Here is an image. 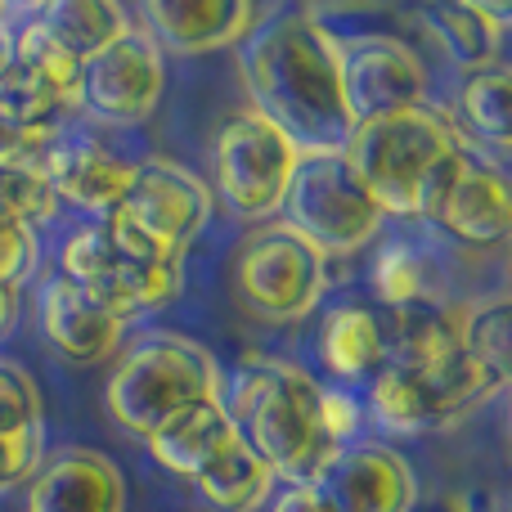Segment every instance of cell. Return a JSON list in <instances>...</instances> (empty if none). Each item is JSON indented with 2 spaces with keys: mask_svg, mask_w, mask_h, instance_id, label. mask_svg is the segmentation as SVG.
<instances>
[{
  "mask_svg": "<svg viewBox=\"0 0 512 512\" xmlns=\"http://www.w3.org/2000/svg\"><path fill=\"white\" fill-rule=\"evenodd\" d=\"M252 108L301 158L342 153L351 113L342 95V36L315 9H274L243 41Z\"/></svg>",
  "mask_w": 512,
  "mask_h": 512,
  "instance_id": "cell-1",
  "label": "cell"
},
{
  "mask_svg": "<svg viewBox=\"0 0 512 512\" xmlns=\"http://www.w3.org/2000/svg\"><path fill=\"white\" fill-rule=\"evenodd\" d=\"M319 391L324 382L292 360H248L230 382L225 409L234 432L270 463L283 486H310V477L337 450L319 423Z\"/></svg>",
  "mask_w": 512,
  "mask_h": 512,
  "instance_id": "cell-2",
  "label": "cell"
},
{
  "mask_svg": "<svg viewBox=\"0 0 512 512\" xmlns=\"http://www.w3.org/2000/svg\"><path fill=\"white\" fill-rule=\"evenodd\" d=\"M198 400H225V373L207 346L176 333H149L126 346L104 382L108 418L140 441L162 418Z\"/></svg>",
  "mask_w": 512,
  "mask_h": 512,
  "instance_id": "cell-3",
  "label": "cell"
},
{
  "mask_svg": "<svg viewBox=\"0 0 512 512\" xmlns=\"http://www.w3.org/2000/svg\"><path fill=\"white\" fill-rule=\"evenodd\" d=\"M459 144L463 140L454 135L450 117H441L432 104H423L396 117L351 126L342 158L355 171V180L369 189V198L378 203L382 216L418 221L427 180Z\"/></svg>",
  "mask_w": 512,
  "mask_h": 512,
  "instance_id": "cell-4",
  "label": "cell"
},
{
  "mask_svg": "<svg viewBox=\"0 0 512 512\" xmlns=\"http://www.w3.org/2000/svg\"><path fill=\"white\" fill-rule=\"evenodd\" d=\"M499 382L472 360L468 351L432 369H409V364H382L369 378V409L382 432L396 436H427L463 423L477 405L499 396Z\"/></svg>",
  "mask_w": 512,
  "mask_h": 512,
  "instance_id": "cell-5",
  "label": "cell"
},
{
  "mask_svg": "<svg viewBox=\"0 0 512 512\" xmlns=\"http://www.w3.org/2000/svg\"><path fill=\"white\" fill-rule=\"evenodd\" d=\"M283 221L292 234L310 243L319 256H355L369 248V239H378L382 221L378 203L369 198V189L355 180V171L346 167L342 153H315L301 158L292 171L288 198H283Z\"/></svg>",
  "mask_w": 512,
  "mask_h": 512,
  "instance_id": "cell-6",
  "label": "cell"
},
{
  "mask_svg": "<svg viewBox=\"0 0 512 512\" xmlns=\"http://www.w3.org/2000/svg\"><path fill=\"white\" fill-rule=\"evenodd\" d=\"M234 297L261 324H297L328 288V261L288 225H256L234 252Z\"/></svg>",
  "mask_w": 512,
  "mask_h": 512,
  "instance_id": "cell-7",
  "label": "cell"
},
{
  "mask_svg": "<svg viewBox=\"0 0 512 512\" xmlns=\"http://www.w3.org/2000/svg\"><path fill=\"white\" fill-rule=\"evenodd\" d=\"M104 221L131 243H140L144 252L185 261V252L194 248L198 234L212 221V194L180 162L144 158L131 167V185H126L117 212Z\"/></svg>",
  "mask_w": 512,
  "mask_h": 512,
  "instance_id": "cell-8",
  "label": "cell"
},
{
  "mask_svg": "<svg viewBox=\"0 0 512 512\" xmlns=\"http://www.w3.org/2000/svg\"><path fill=\"white\" fill-rule=\"evenodd\" d=\"M301 153L292 149L288 135H279L256 108H243L216 131L212 144V180L221 203L239 221L270 225V216L283 212L292 171Z\"/></svg>",
  "mask_w": 512,
  "mask_h": 512,
  "instance_id": "cell-9",
  "label": "cell"
},
{
  "mask_svg": "<svg viewBox=\"0 0 512 512\" xmlns=\"http://www.w3.org/2000/svg\"><path fill=\"white\" fill-rule=\"evenodd\" d=\"M59 265H63V279H72L99 310H108V315L122 319V324L171 306V301L180 297V283H185V265L126 261V256L108 243L99 221L68 234V243H63V252H59Z\"/></svg>",
  "mask_w": 512,
  "mask_h": 512,
  "instance_id": "cell-10",
  "label": "cell"
},
{
  "mask_svg": "<svg viewBox=\"0 0 512 512\" xmlns=\"http://www.w3.org/2000/svg\"><path fill=\"white\" fill-rule=\"evenodd\" d=\"M418 221H432L436 230H445L450 239L468 243V248L504 243L512 230V198L504 171L490 167L468 144H459L427 180Z\"/></svg>",
  "mask_w": 512,
  "mask_h": 512,
  "instance_id": "cell-11",
  "label": "cell"
},
{
  "mask_svg": "<svg viewBox=\"0 0 512 512\" xmlns=\"http://www.w3.org/2000/svg\"><path fill=\"white\" fill-rule=\"evenodd\" d=\"M167 59L158 41L131 23L113 45L81 63V108L108 126H140L162 104Z\"/></svg>",
  "mask_w": 512,
  "mask_h": 512,
  "instance_id": "cell-12",
  "label": "cell"
},
{
  "mask_svg": "<svg viewBox=\"0 0 512 512\" xmlns=\"http://www.w3.org/2000/svg\"><path fill=\"white\" fill-rule=\"evenodd\" d=\"M342 95L351 122H378L427 104V63L382 32L342 36Z\"/></svg>",
  "mask_w": 512,
  "mask_h": 512,
  "instance_id": "cell-13",
  "label": "cell"
},
{
  "mask_svg": "<svg viewBox=\"0 0 512 512\" xmlns=\"http://www.w3.org/2000/svg\"><path fill=\"white\" fill-rule=\"evenodd\" d=\"M306 490L324 512H414L418 504L414 468L378 441L337 445Z\"/></svg>",
  "mask_w": 512,
  "mask_h": 512,
  "instance_id": "cell-14",
  "label": "cell"
},
{
  "mask_svg": "<svg viewBox=\"0 0 512 512\" xmlns=\"http://www.w3.org/2000/svg\"><path fill=\"white\" fill-rule=\"evenodd\" d=\"M265 18L261 5L248 0H144L140 27L171 54H212L239 45Z\"/></svg>",
  "mask_w": 512,
  "mask_h": 512,
  "instance_id": "cell-15",
  "label": "cell"
},
{
  "mask_svg": "<svg viewBox=\"0 0 512 512\" xmlns=\"http://www.w3.org/2000/svg\"><path fill=\"white\" fill-rule=\"evenodd\" d=\"M23 512H126V481L108 454L68 445L32 472Z\"/></svg>",
  "mask_w": 512,
  "mask_h": 512,
  "instance_id": "cell-16",
  "label": "cell"
},
{
  "mask_svg": "<svg viewBox=\"0 0 512 512\" xmlns=\"http://www.w3.org/2000/svg\"><path fill=\"white\" fill-rule=\"evenodd\" d=\"M131 167L135 162L117 158L113 149H104L99 140H86V135H59L50 144V153L41 158V176L50 185V194L59 198V207H77V212L104 216L117 212L126 185H131Z\"/></svg>",
  "mask_w": 512,
  "mask_h": 512,
  "instance_id": "cell-17",
  "label": "cell"
},
{
  "mask_svg": "<svg viewBox=\"0 0 512 512\" xmlns=\"http://www.w3.org/2000/svg\"><path fill=\"white\" fill-rule=\"evenodd\" d=\"M126 324L99 310L72 279L54 274L41 288V337L72 364H99L117 351Z\"/></svg>",
  "mask_w": 512,
  "mask_h": 512,
  "instance_id": "cell-18",
  "label": "cell"
},
{
  "mask_svg": "<svg viewBox=\"0 0 512 512\" xmlns=\"http://www.w3.org/2000/svg\"><path fill=\"white\" fill-rule=\"evenodd\" d=\"M234 441H239V432H234V423H230L225 400H198V405H185L171 418H162V423L144 436L153 463L167 468L171 477H185V481L203 477V472L212 468Z\"/></svg>",
  "mask_w": 512,
  "mask_h": 512,
  "instance_id": "cell-19",
  "label": "cell"
},
{
  "mask_svg": "<svg viewBox=\"0 0 512 512\" xmlns=\"http://www.w3.org/2000/svg\"><path fill=\"white\" fill-rule=\"evenodd\" d=\"M378 319H382V342H387V364L432 369V364L463 355V306L423 301V306L387 310Z\"/></svg>",
  "mask_w": 512,
  "mask_h": 512,
  "instance_id": "cell-20",
  "label": "cell"
},
{
  "mask_svg": "<svg viewBox=\"0 0 512 512\" xmlns=\"http://www.w3.org/2000/svg\"><path fill=\"white\" fill-rule=\"evenodd\" d=\"M319 360L333 378H373L387 364V342H382L378 310L342 301L319 324Z\"/></svg>",
  "mask_w": 512,
  "mask_h": 512,
  "instance_id": "cell-21",
  "label": "cell"
},
{
  "mask_svg": "<svg viewBox=\"0 0 512 512\" xmlns=\"http://www.w3.org/2000/svg\"><path fill=\"white\" fill-rule=\"evenodd\" d=\"M369 283H373V297H378L387 310L445 301L441 256L432 248H423V243H405V239L382 243L378 256H373V265H369Z\"/></svg>",
  "mask_w": 512,
  "mask_h": 512,
  "instance_id": "cell-22",
  "label": "cell"
},
{
  "mask_svg": "<svg viewBox=\"0 0 512 512\" xmlns=\"http://www.w3.org/2000/svg\"><path fill=\"white\" fill-rule=\"evenodd\" d=\"M36 23L54 36L59 50L86 63L131 27V14L113 0H54V5H36Z\"/></svg>",
  "mask_w": 512,
  "mask_h": 512,
  "instance_id": "cell-23",
  "label": "cell"
},
{
  "mask_svg": "<svg viewBox=\"0 0 512 512\" xmlns=\"http://www.w3.org/2000/svg\"><path fill=\"white\" fill-rule=\"evenodd\" d=\"M274 472L248 441H234L203 477H194V490L212 512H256L274 495Z\"/></svg>",
  "mask_w": 512,
  "mask_h": 512,
  "instance_id": "cell-24",
  "label": "cell"
},
{
  "mask_svg": "<svg viewBox=\"0 0 512 512\" xmlns=\"http://www.w3.org/2000/svg\"><path fill=\"white\" fill-rule=\"evenodd\" d=\"M508 5H441L427 14V23L441 32L445 50L463 63L468 72L490 68L499 54V41H504V27H508Z\"/></svg>",
  "mask_w": 512,
  "mask_h": 512,
  "instance_id": "cell-25",
  "label": "cell"
},
{
  "mask_svg": "<svg viewBox=\"0 0 512 512\" xmlns=\"http://www.w3.org/2000/svg\"><path fill=\"white\" fill-rule=\"evenodd\" d=\"M459 113L477 140L504 149L512 140V72L504 63H490V68H477L463 77Z\"/></svg>",
  "mask_w": 512,
  "mask_h": 512,
  "instance_id": "cell-26",
  "label": "cell"
},
{
  "mask_svg": "<svg viewBox=\"0 0 512 512\" xmlns=\"http://www.w3.org/2000/svg\"><path fill=\"white\" fill-rule=\"evenodd\" d=\"M463 351L499 382L508 387V301L490 297L481 306L463 310Z\"/></svg>",
  "mask_w": 512,
  "mask_h": 512,
  "instance_id": "cell-27",
  "label": "cell"
},
{
  "mask_svg": "<svg viewBox=\"0 0 512 512\" xmlns=\"http://www.w3.org/2000/svg\"><path fill=\"white\" fill-rule=\"evenodd\" d=\"M0 216L41 230L59 216V198L50 194L41 167H0Z\"/></svg>",
  "mask_w": 512,
  "mask_h": 512,
  "instance_id": "cell-28",
  "label": "cell"
},
{
  "mask_svg": "<svg viewBox=\"0 0 512 512\" xmlns=\"http://www.w3.org/2000/svg\"><path fill=\"white\" fill-rule=\"evenodd\" d=\"M41 427H45V414H41V391H36L32 373L0 360V436L41 432Z\"/></svg>",
  "mask_w": 512,
  "mask_h": 512,
  "instance_id": "cell-29",
  "label": "cell"
},
{
  "mask_svg": "<svg viewBox=\"0 0 512 512\" xmlns=\"http://www.w3.org/2000/svg\"><path fill=\"white\" fill-rule=\"evenodd\" d=\"M36 265H41V239H36V230L0 216V283L5 288H23L36 274Z\"/></svg>",
  "mask_w": 512,
  "mask_h": 512,
  "instance_id": "cell-30",
  "label": "cell"
},
{
  "mask_svg": "<svg viewBox=\"0 0 512 512\" xmlns=\"http://www.w3.org/2000/svg\"><path fill=\"white\" fill-rule=\"evenodd\" d=\"M45 459V427L41 432H14L0 436V490L32 481V472Z\"/></svg>",
  "mask_w": 512,
  "mask_h": 512,
  "instance_id": "cell-31",
  "label": "cell"
},
{
  "mask_svg": "<svg viewBox=\"0 0 512 512\" xmlns=\"http://www.w3.org/2000/svg\"><path fill=\"white\" fill-rule=\"evenodd\" d=\"M319 423L333 445H351L364 427V405L346 387H324L319 391Z\"/></svg>",
  "mask_w": 512,
  "mask_h": 512,
  "instance_id": "cell-32",
  "label": "cell"
},
{
  "mask_svg": "<svg viewBox=\"0 0 512 512\" xmlns=\"http://www.w3.org/2000/svg\"><path fill=\"white\" fill-rule=\"evenodd\" d=\"M270 512H324V508L310 499L306 486H283V495L270 504Z\"/></svg>",
  "mask_w": 512,
  "mask_h": 512,
  "instance_id": "cell-33",
  "label": "cell"
},
{
  "mask_svg": "<svg viewBox=\"0 0 512 512\" xmlns=\"http://www.w3.org/2000/svg\"><path fill=\"white\" fill-rule=\"evenodd\" d=\"M14 324H18V288L0 283V342L14 333Z\"/></svg>",
  "mask_w": 512,
  "mask_h": 512,
  "instance_id": "cell-34",
  "label": "cell"
},
{
  "mask_svg": "<svg viewBox=\"0 0 512 512\" xmlns=\"http://www.w3.org/2000/svg\"><path fill=\"white\" fill-rule=\"evenodd\" d=\"M5 68H9V32L0 27V72H5Z\"/></svg>",
  "mask_w": 512,
  "mask_h": 512,
  "instance_id": "cell-35",
  "label": "cell"
}]
</instances>
